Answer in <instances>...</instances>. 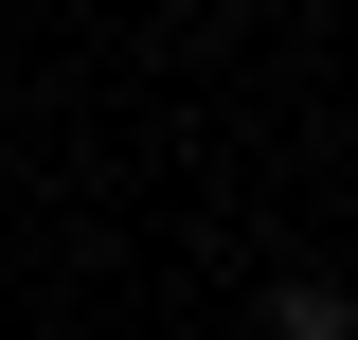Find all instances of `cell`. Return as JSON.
<instances>
[{"instance_id":"1","label":"cell","mask_w":358,"mask_h":340,"mask_svg":"<svg viewBox=\"0 0 358 340\" xmlns=\"http://www.w3.org/2000/svg\"><path fill=\"white\" fill-rule=\"evenodd\" d=\"M251 340H358V287L341 269H287V287H251Z\"/></svg>"}]
</instances>
